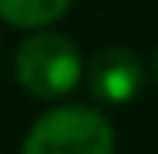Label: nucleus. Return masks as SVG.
<instances>
[{
  "label": "nucleus",
  "instance_id": "nucleus-1",
  "mask_svg": "<svg viewBox=\"0 0 158 154\" xmlns=\"http://www.w3.org/2000/svg\"><path fill=\"white\" fill-rule=\"evenodd\" d=\"M14 77L27 94L54 101L71 94L84 77L81 50L71 37L57 30H31L14 54Z\"/></svg>",
  "mask_w": 158,
  "mask_h": 154
},
{
  "label": "nucleus",
  "instance_id": "nucleus-2",
  "mask_svg": "<svg viewBox=\"0 0 158 154\" xmlns=\"http://www.w3.org/2000/svg\"><path fill=\"white\" fill-rule=\"evenodd\" d=\"M20 154H114V127L98 107L61 104L27 127Z\"/></svg>",
  "mask_w": 158,
  "mask_h": 154
},
{
  "label": "nucleus",
  "instance_id": "nucleus-3",
  "mask_svg": "<svg viewBox=\"0 0 158 154\" xmlns=\"http://www.w3.org/2000/svg\"><path fill=\"white\" fill-rule=\"evenodd\" d=\"M145 64L131 47H104L88 64V87L108 107L131 104L145 87Z\"/></svg>",
  "mask_w": 158,
  "mask_h": 154
},
{
  "label": "nucleus",
  "instance_id": "nucleus-4",
  "mask_svg": "<svg viewBox=\"0 0 158 154\" xmlns=\"http://www.w3.org/2000/svg\"><path fill=\"white\" fill-rule=\"evenodd\" d=\"M71 10V0H0V20L17 30H44Z\"/></svg>",
  "mask_w": 158,
  "mask_h": 154
}]
</instances>
